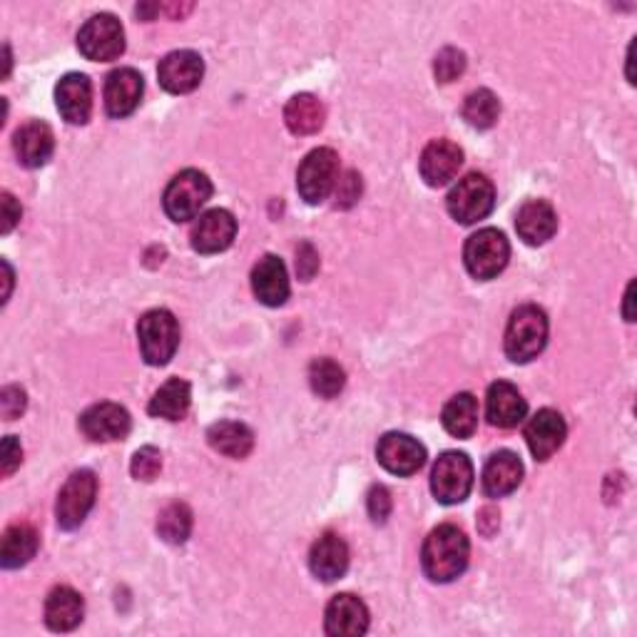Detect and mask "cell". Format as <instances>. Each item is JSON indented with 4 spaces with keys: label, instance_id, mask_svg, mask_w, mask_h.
Listing matches in <instances>:
<instances>
[{
    "label": "cell",
    "instance_id": "cell-3",
    "mask_svg": "<svg viewBox=\"0 0 637 637\" xmlns=\"http://www.w3.org/2000/svg\"><path fill=\"white\" fill-rule=\"evenodd\" d=\"M142 359L150 367L170 364L174 351L180 347V325L168 309H152L137 325Z\"/></svg>",
    "mask_w": 637,
    "mask_h": 637
},
{
    "label": "cell",
    "instance_id": "cell-29",
    "mask_svg": "<svg viewBox=\"0 0 637 637\" xmlns=\"http://www.w3.org/2000/svg\"><path fill=\"white\" fill-rule=\"evenodd\" d=\"M208 440L217 454L230 458L250 456L254 448V434L240 421H220V424L210 426Z\"/></svg>",
    "mask_w": 637,
    "mask_h": 637
},
{
    "label": "cell",
    "instance_id": "cell-41",
    "mask_svg": "<svg viewBox=\"0 0 637 637\" xmlns=\"http://www.w3.org/2000/svg\"><path fill=\"white\" fill-rule=\"evenodd\" d=\"M23 460V448L18 444L15 436H8L3 440V476H11L13 470L21 466Z\"/></svg>",
    "mask_w": 637,
    "mask_h": 637
},
{
    "label": "cell",
    "instance_id": "cell-16",
    "mask_svg": "<svg viewBox=\"0 0 637 637\" xmlns=\"http://www.w3.org/2000/svg\"><path fill=\"white\" fill-rule=\"evenodd\" d=\"M145 83L142 75L132 67L113 71L105 81V110L110 117H127L137 110L142 100Z\"/></svg>",
    "mask_w": 637,
    "mask_h": 637
},
{
    "label": "cell",
    "instance_id": "cell-2",
    "mask_svg": "<svg viewBox=\"0 0 637 637\" xmlns=\"http://www.w3.org/2000/svg\"><path fill=\"white\" fill-rule=\"evenodd\" d=\"M506 357L516 364H528L548 344V317L535 304H525L511 314L506 329Z\"/></svg>",
    "mask_w": 637,
    "mask_h": 637
},
{
    "label": "cell",
    "instance_id": "cell-22",
    "mask_svg": "<svg viewBox=\"0 0 637 637\" xmlns=\"http://www.w3.org/2000/svg\"><path fill=\"white\" fill-rule=\"evenodd\" d=\"M525 411L528 404L521 396V391L513 384H508V381H496V384H491V389H488L486 414L493 426L516 428L525 418Z\"/></svg>",
    "mask_w": 637,
    "mask_h": 637
},
{
    "label": "cell",
    "instance_id": "cell-4",
    "mask_svg": "<svg viewBox=\"0 0 637 637\" xmlns=\"http://www.w3.org/2000/svg\"><path fill=\"white\" fill-rule=\"evenodd\" d=\"M511 259V244H508L506 234L493 227L478 230L470 234L464 247V262L470 277L488 282L501 274Z\"/></svg>",
    "mask_w": 637,
    "mask_h": 637
},
{
    "label": "cell",
    "instance_id": "cell-9",
    "mask_svg": "<svg viewBox=\"0 0 637 637\" xmlns=\"http://www.w3.org/2000/svg\"><path fill=\"white\" fill-rule=\"evenodd\" d=\"M77 51L93 63H110L125 53L123 23L110 13L93 15L77 33Z\"/></svg>",
    "mask_w": 637,
    "mask_h": 637
},
{
    "label": "cell",
    "instance_id": "cell-42",
    "mask_svg": "<svg viewBox=\"0 0 637 637\" xmlns=\"http://www.w3.org/2000/svg\"><path fill=\"white\" fill-rule=\"evenodd\" d=\"M21 204L15 202L11 192H3V234L11 232L18 222H21Z\"/></svg>",
    "mask_w": 637,
    "mask_h": 637
},
{
    "label": "cell",
    "instance_id": "cell-7",
    "mask_svg": "<svg viewBox=\"0 0 637 637\" xmlns=\"http://www.w3.org/2000/svg\"><path fill=\"white\" fill-rule=\"evenodd\" d=\"M339 155L331 147H317L304 157L297 172V190L307 204H321L337 188Z\"/></svg>",
    "mask_w": 637,
    "mask_h": 637
},
{
    "label": "cell",
    "instance_id": "cell-5",
    "mask_svg": "<svg viewBox=\"0 0 637 637\" xmlns=\"http://www.w3.org/2000/svg\"><path fill=\"white\" fill-rule=\"evenodd\" d=\"M212 198V182L200 170H184L164 190V212L172 222H190Z\"/></svg>",
    "mask_w": 637,
    "mask_h": 637
},
{
    "label": "cell",
    "instance_id": "cell-36",
    "mask_svg": "<svg viewBox=\"0 0 637 637\" xmlns=\"http://www.w3.org/2000/svg\"><path fill=\"white\" fill-rule=\"evenodd\" d=\"M466 71V55L456 51V47H444L436 55V63H434V75L438 83H454L456 77L464 75Z\"/></svg>",
    "mask_w": 637,
    "mask_h": 637
},
{
    "label": "cell",
    "instance_id": "cell-43",
    "mask_svg": "<svg viewBox=\"0 0 637 637\" xmlns=\"http://www.w3.org/2000/svg\"><path fill=\"white\" fill-rule=\"evenodd\" d=\"M3 272H6V294H3V301H8V297H11V289H13V269H11V264L3 262Z\"/></svg>",
    "mask_w": 637,
    "mask_h": 637
},
{
    "label": "cell",
    "instance_id": "cell-38",
    "mask_svg": "<svg viewBox=\"0 0 637 637\" xmlns=\"http://www.w3.org/2000/svg\"><path fill=\"white\" fill-rule=\"evenodd\" d=\"M367 506H369L371 521H374V523H386V518L391 513V493H389V488H384V486L371 488Z\"/></svg>",
    "mask_w": 637,
    "mask_h": 637
},
{
    "label": "cell",
    "instance_id": "cell-33",
    "mask_svg": "<svg viewBox=\"0 0 637 637\" xmlns=\"http://www.w3.org/2000/svg\"><path fill=\"white\" fill-rule=\"evenodd\" d=\"M309 384L317 396L335 399L341 394V389H344L347 374L335 359H317L309 367Z\"/></svg>",
    "mask_w": 637,
    "mask_h": 637
},
{
    "label": "cell",
    "instance_id": "cell-28",
    "mask_svg": "<svg viewBox=\"0 0 637 637\" xmlns=\"http://www.w3.org/2000/svg\"><path fill=\"white\" fill-rule=\"evenodd\" d=\"M325 117H327L325 105H321L319 97H314L309 93L294 95L287 107H284V123H287L294 135L319 132L321 125H325Z\"/></svg>",
    "mask_w": 637,
    "mask_h": 637
},
{
    "label": "cell",
    "instance_id": "cell-26",
    "mask_svg": "<svg viewBox=\"0 0 637 637\" xmlns=\"http://www.w3.org/2000/svg\"><path fill=\"white\" fill-rule=\"evenodd\" d=\"M85 603L81 593H75L73 587L61 585L53 587L51 595L45 601V625L53 633H71L77 625L83 623Z\"/></svg>",
    "mask_w": 637,
    "mask_h": 637
},
{
    "label": "cell",
    "instance_id": "cell-18",
    "mask_svg": "<svg viewBox=\"0 0 637 637\" xmlns=\"http://www.w3.org/2000/svg\"><path fill=\"white\" fill-rule=\"evenodd\" d=\"M325 625L335 637H359L369 630V607L357 595L341 593L327 605Z\"/></svg>",
    "mask_w": 637,
    "mask_h": 637
},
{
    "label": "cell",
    "instance_id": "cell-15",
    "mask_svg": "<svg viewBox=\"0 0 637 637\" xmlns=\"http://www.w3.org/2000/svg\"><path fill=\"white\" fill-rule=\"evenodd\" d=\"M55 105L63 120L71 125H85L93 113V83L87 75L71 73L55 87Z\"/></svg>",
    "mask_w": 637,
    "mask_h": 637
},
{
    "label": "cell",
    "instance_id": "cell-20",
    "mask_svg": "<svg viewBox=\"0 0 637 637\" xmlns=\"http://www.w3.org/2000/svg\"><path fill=\"white\" fill-rule=\"evenodd\" d=\"M252 289L254 297L267 307H282L289 299V274L284 262L274 254L262 257L252 269Z\"/></svg>",
    "mask_w": 637,
    "mask_h": 637
},
{
    "label": "cell",
    "instance_id": "cell-1",
    "mask_svg": "<svg viewBox=\"0 0 637 637\" xmlns=\"http://www.w3.org/2000/svg\"><path fill=\"white\" fill-rule=\"evenodd\" d=\"M470 545L466 533L458 525L444 523L428 533L421 553L424 573L434 583H450L468 567Z\"/></svg>",
    "mask_w": 637,
    "mask_h": 637
},
{
    "label": "cell",
    "instance_id": "cell-35",
    "mask_svg": "<svg viewBox=\"0 0 637 637\" xmlns=\"http://www.w3.org/2000/svg\"><path fill=\"white\" fill-rule=\"evenodd\" d=\"M162 468V454L157 450L155 446H145L137 450L132 456V464H130V474L137 481H155L157 474H160Z\"/></svg>",
    "mask_w": 637,
    "mask_h": 637
},
{
    "label": "cell",
    "instance_id": "cell-40",
    "mask_svg": "<svg viewBox=\"0 0 637 637\" xmlns=\"http://www.w3.org/2000/svg\"><path fill=\"white\" fill-rule=\"evenodd\" d=\"M297 269L301 279H311L314 272L319 269V254L314 252L309 242H304L297 252Z\"/></svg>",
    "mask_w": 637,
    "mask_h": 637
},
{
    "label": "cell",
    "instance_id": "cell-32",
    "mask_svg": "<svg viewBox=\"0 0 637 637\" xmlns=\"http://www.w3.org/2000/svg\"><path fill=\"white\" fill-rule=\"evenodd\" d=\"M498 115H501V103L498 97L481 87V91H474L464 103V120L476 127V130H488L498 123Z\"/></svg>",
    "mask_w": 637,
    "mask_h": 637
},
{
    "label": "cell",
    "instance_id": "cell-23",
    "mask_svg": "<svg viewBox=\"0 0 637 637\" xmlns=\"http://www.w3.org/2000/svg\"><path fill=\"white\" fill-rule=\"evenodd\" d=\"M311 573L325 583H335L349 567V548L337 533H325L311 545L309 553Z\"/></svg>",
    "mask_w": 637,
    "mask_h": 637
},
{
    "label": "cell",
    "instance_id": "cell-24",
    "mask_svg": "<svg viewBox=\"0 0 637 637\" xmlns=\"http://www.w3.org/2000/svg\"><path fill=\"white\" fill-rule=\"evenodd\" d=\"M13 147H15L18 160H21L25 168H31V170L43 168V164L53 157L55 135L45 123L33 120L15 132Z\"/></svg>",
    "mask_w": 637,
    "mask_h": 637
},
{
    "label": "cell",
    "instance_id": "cell-17",
    "mask_svg": "<svg viewBox=\"0 0 637 637\" xmlns=\"http://www.w3.org/2000/svg\"><path fill=\"white\" fill-rule=\"evenodd\" d=\"M565 421L553 408H541L525 426L528 448H531L535 460H548L553 454H558V448H561L565 440Z\"/></svg>",
    "mask_w": 637,
    "mask_h": 637
},
{
    "label": "cell",
    "instance_id": "cell-44",
    "mask_svg": "<svg viewBox=\"0 0 637 637\" xmlns=\"http://www.w3.org/2000/svg\"><path fill=\"white\" fill-rule=\"evenodd\" d=\"M157 11H160V6H155V3L152 6H137V15L145 18V21H152Z\"/></svg>",
    "mask_w": 637,
    "mask_h": 637
},
{
    "label": "cell",
    "instance_id": "cell-6",
    "mask_svg": "<svg viewBox=\"0 0 637 637\" xmlns=\"http://www.w3.org/2000/svg\"><path fill=\"white\" fill-rule=\"evenodd\" d=\"M448 214L460 224L486 220L496 208V188L486 174H468L446 198Z\"/></svg>",
    "mask_w": 637,
    "mask_h": 637
},
{
    "label": "cell",
    "instance_id": "cell-21",
    "mask_svg": "<svg viewBox=\"0 0 637 637\" xmlns=\"http://www.w3.org/2000/svg\"><path fill=\"white\" fill-rule=\"evenodd\" d=\"M518 237L531 247H541L548 240H553L558 230V214L545 200H528L516 214Z\"/></svg>",
    "mask_w": 637,
    "mask_h": 637
},
{
    "label": "cell",
    "instance_id": "cell-25",
    "mask_svg": "<svg viewBox=\"0 0 637 637\" xmlns=\"http://www.w3.org/2000/svg\"><path fill=\"white\" fill-rule=\"evenodd\" d=\"M523 481V464L513 450H498L484 468V491L488 498L513 493Z\"/></svg>",
    "mask_w": 637,
    "mask_h": 637
},
{
    "label": "cell",
    "instance_id": "cell-12",
    "mask_svg": "<svg viewBox=\"0 0 637 637\" xmlns=\"http://www.w3.org/2000/svg\"><path fill=\"white\" fill-rule=\"evenodd\" d=\"M130 426L132 418L127 414V408H123L120 404H113V401L95 404L81 416V431L91 440H97V444L123 440L130 434Z\"/></svg>",
    "mask_w": 637,
    "mask_h": 637
},
{
    "label": "cell",
    "instance_id": "cell-31",
    "mask_svg": "<svg viewBox=\"0 0 637 637\" xmlns=\"http://www.w3.org/2000/svg\"><path fill=\"white\" fill-rule=\"evenodd\" d=\"M444 428L456 438H470L478 428V399L474 394H456L444 406Z\"/></svg>",
    "mask_w": 637,
    "mask_h": 637
},
{
    "label": "cell",
    "instance_id": "cell-27",
    "mask_svg": "<svg viewBox=\"0 0 637 637\" xmlns=\"http://www.w3.org/2000/svg\"><path fill=\"white\" fill-rule=\"evenodd\" d=\"M38 545H41V538H38L35 528L28 523H15L6 531L3 535V548H0V563H3L6 571H13V567H23L35 558Z\"/></svg>",
    "mask_w": 637,
    "mask_h": 637
},
{
    "label": "cell",
    "instance_id": "cell-19",
    "mask_svg": "<svg viewBox=\"0 0 637 637\" xmlns=\"http://www.w3.org/2000/svg\"><path fill=\"white\" fill-rule=\"evenodd\" d=\"M237 234V220L227 210L204 212L192 230V247L200 254L224 252Z\"/></svg>",
    "mask_w": 637,
    "mask_h": 637
},
{
    "label": "cell",
    "instance_id": "cell-34",
    "mask_svg": "<svg viewBox=\"0 0 637 637\" xmlns=\"http://www.w3.org/2000/svg\"><path fill=\"white\" fill-rule=\"evenodd\" d=\"M157 533L162 541L182 545L192 533V511L184 503H172L157 518Z\"/></svg>",
    "mask_w": 637,
    "mask_h": 637
},
{
    "label": "cell",
    "instance_id": "cell-11",
    "mask_svg": "<svg viewBox=\"0 0 637 637\" xmlns=\"http://www.w3.org/2000/svg\"><path fill=\"white\" fill-rule=\"evenodd\" d=\"M376 458L389 474L414 476L426 464V448L408 434H386L379 440Z\"/></svg>",
    "mask_w": 637,
    "mask_h": 637
},
{
    "label": "cell",
    "instance_id": "cell-10",
    "mask_svg": "<svg viewBox=\"0 0 637 637\" xmlns=\"http://www.w3.org/2000/svg\"><path fill=\"white\" fill-rule=\"evenodd\" d=\"M95 496H97V478L93 470H75V474L67 478L61 496H57L55 503V518L57 525L63 531H75L81 528L87 513L93 511L95 506Z\"/></svg>",
    "mask_w": 637,
    "mask_h": 637
},
{
    "label": "cell",
    "instance_id": "cell-39",
    "mask_svg": "<svg viewBox=\"0 0 637 637\" xmlns=\"http://www.w3.org/2000/svg\"><path fill=\"white\" fill-rule=\"evenodd\" d=\"M337 208H351L361 198V178L357 172H347L337 180Z\"/></svg>",
    "mask_w": 637,
    "mask_h": 637
},
{
    "label": "cell",
    "instance_id": "cell-13",
    "mask_svg": "<svg viewBox=\"0 0 637 637\" xmlns=\"http://www.w3.org/2000/svg\"><path fill=\"white\" fill-rule=\"evenodd\" d=\"M202 75L204 63L194 51H174L170 55H164L160 61V67H157L160 85L172 95L192 93L194 87L202 83Z\"/></svg>",
    "mask_w": 637,
    "mask_h": 637
},
{
    "label": "cell",
    "instance_id": "cell-30",
    "mask_svg": "<svg viewBox=\"0 0 637 637\" xmlns=\"http://www.w3.org/2000/svg\"><path fill=\"white\" fill-rule=\"evenodd\" d=\"M192 389L184 379H170L168 384L157 389L150 401V416L164 421H180L190 411Z\"/></svg>",
    "mask_w": 637,
    "mask_h": 637
},
{
    "label": "cell",
    "instance_id": "cell-8",
    "mask_svg": "<svg viewBox=\"0 0 637 637\" xmlns=\"http://www.w3.org/2000/svg\"><path fill=\"white\" fill-rule=\"evenodd\" d=\"M470 488H474V464L466 454L458 450H446L444 456H438L431 470V491H434L436 501L444 506L464 503Z\"/></svg>",
    "mask_w": 637,
    "mask_h": 637
},
{
    "label": "cell",
    "instance_id": "cell-14",
    "mask_svg": "<svg viewBox=\"0 0 637 637\" xmlns=\"http://www.w3.org/2000/svg\"><path fill=\"white\" fill-rule=\"evenodd\" d=\"M460 164H464V150L456 142L434 140L426 145L424 155H421L418 170L428 188H444V184L456 178Z\"/></svg>",
    "mask_w": 637,
    "mask_h": 637
},
{
    "label": "cell",
    "instance_id": "cell-45",
    "mask_svg": "<svg viewBox=\"0 0 637 637\" xmlns=\"http://www.w3.org/2000/svg\"><path fill=\"white\" fill-rule=\"evenodd\" d=\"M633 289H635V284H630V287H627V294H625V319H627V321H633V309H630V304H633Z\"/></svg>",
    "mask_w": 637,
    "mask_h": 637
},
{
    "label": "cell",
    "instance_id": "cell-37",
    "mask_svg": "<svg viewBox=\"0 0 637 637\" xmlns=\"http://www.w3.org/2000/svg\"><path fill=\"white\" fill-rule=\"evenodd\" d=\"M25 406H28V399L21 386H6L3 391H0V414H3L6 421L21 418Z\"/></svg>",
    "mask_w": 637,
    "mask_h": 637
}]
</instances>
